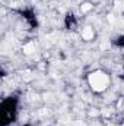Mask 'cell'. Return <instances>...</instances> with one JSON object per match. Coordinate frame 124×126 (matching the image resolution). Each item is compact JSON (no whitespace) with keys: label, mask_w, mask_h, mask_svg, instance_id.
<instances>
[{"label":"cell","mask_w":124,"mask_h":126,"mask_svg":"<svg viewBox=\"0 0 124 126\" xmlns=\"http://www.w3.org/2000/svg\"><path fill=\"white\" fill-rule=\"evenodd\" d=\"M88 82H89V87L92 88L95 93H102L108 88L110 85V78L105 72L102 70H95L92 72L89 76H88Z\"/></svg>","instance_id":"cell-1"},{"label":"cell","mask_w":124,"mask_h":126,"mask_svg":"<svg viewBox=\"0 0 124 126\" xmlns=\"http://www.w3.org/2000/svg\"><path fill=\"white\" fill-rule=\"evenodd\" d=\"M82 37H83L85 40H92L93 38V30L91 27H86V28L82 31Z\"/></svg>","instance_id":"cell-2"},{"label":"cell","mask_w":124,"mask_h":126,"mask_svg":"<svg viewBox=\"0 0 124 126\" xmlns=\"http://www.w3.org/2000/svg\"><path fill=\"white\" fill-rule=\"evenodd\" d=\"M91 3H85V4H82V12H88V10H91Z\"/></svg>","instance_id":"cell-3"}]
</instances>
